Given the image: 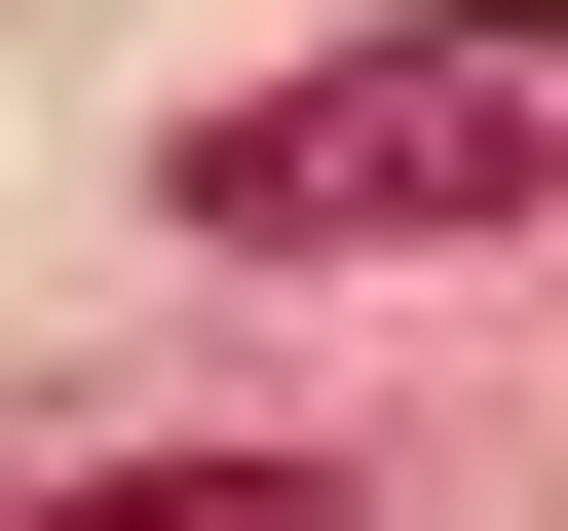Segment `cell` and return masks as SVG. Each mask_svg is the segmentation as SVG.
<instances>
[{
  "instance_id": "7a4b0ae2",
  "label": "cell",
  "mask_w": 568,
  "mask_h": 531,
  "mask_svg": "<svg viewBox=\"0 0 568 531\" xmlns=\"http://www.w3.org/2000/svg\"><path fill=\"white\" fill-rule=\"evenodd\" d=\"M39 531H342V455H114V493H39Z\"/></svg>"
},
{
  "instance_id": "6da1fadb",
  "label": "cell",
  "mask_w": 568,
  "mask_h": 531,
  "mask_svg": "<svg viewBox=\"0 0 568 531\" xmlns=\"http://www.w3.org/2000/svg\"><path fill=\"white\" fill-rule=\"evenodd\" d=\"M190 228L227 266H493V228H568V0H417V39L190 114Z\"/></svg>"
}]
</instances>
